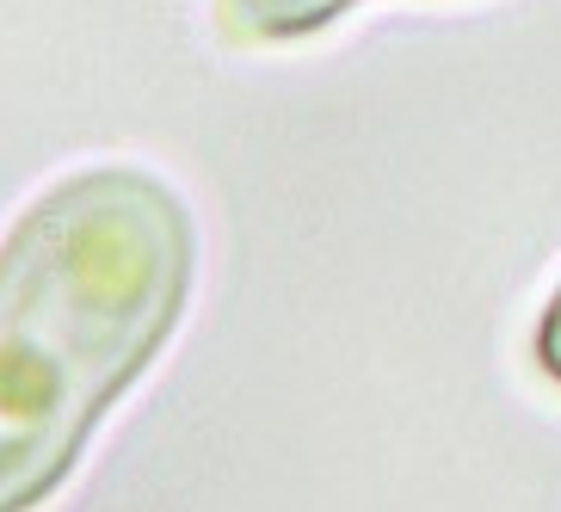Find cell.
Instances as JSON below:
<instances>
[{
  "label": "cell",
  "instance_id": "1",
  "mask_svg": "<svg viewBox=\"0 0 561 512\" xmlns=\"http://www.w3.org/2000/svg\"><path fill=\"white\" fill-rule=\"evenodd\" d=\"M198 229L142 167H81L0 235V512H37L161 359Z\"/></svg>",
  "mask_w": 561,
  "mask_h": 512
},
{
  "label": "cell",
  "instance_id": "2",
  "mask_svg": "<svg viewBox=\"0 0 561 512\" xmlns=\"http://www.w3.org/2000/svg\"><path fill=\"white\" fill-rule=\"evenodd\" d=\"M358 7V0H216V32L234 44H290Z\"/></svg>",
  "mask_w": 561,
  "mask_h": 512
},
{
  "label": "cell",
  "instance_id": "3",
  "mask_svg": "<svg viewBox=\"0 0 561 512\" xmlns=\"http://www.w3.org/2000/svg\"><path fill=\"white\" fill-rule=\"evenodd\" d=\"M530 352H537V371L549 383H561V278L543 297V315H537V333H530Z\"/></svg>",
  "mask_w": 561,
  "mask_h": 512
}]
</instances>
